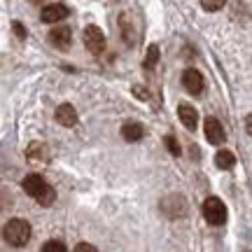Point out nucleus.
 Here are the masks:
<instances>
[{"label":"nucleus","mask_w":252,"mask_h":252,"mask_svg":"<svg viewBox=\"0 0 252 252\" xmlns=\"http://www.w3.org/2000/svg\"><path fill=\"white\" fill-rule=\"evenodd\" d=\"M178 117H180V122L185 126H187L189 131H194L198 124V112L194 105H189V103H180L178 105Z\"/></svg>","instance_id":"nucleus-11"},{"label":"nucleus","mask_w":252,"mask_h":252,"mask_svg":"<svg viewBox=\"0 0 252 252\" xmlns=\"http://www.w3.org/2000/svg\"><path fill=\"white\" fill-rule=\"evenodd\" d=\"M12 28H14V31H17V35L21 37V40H24V37H26V31H24V26H21V24H19V21H17V24H14V26H12Z\"/></svg>","instance_id":"nucleus-21"},{"label":"nucleus","mask_w":252,"mask_h":252,"mask_svg":"<svg viewBox=\"0 0 252 252\" xmlns=\"http://www.w3.org/2000/svg\"><path fill=\"white\" fill-rule=\"evenodd\" d=\"M203 131H206V138H208V143L210 145H222L224 143V128H222V124H220V119L215 117H208L206 119V124H203Z\"/></svg>","instance_id":"nucleus-7"},{"label":"nucleus","mask_w":252,"mask_h":252,"mask_svg":"<svg viewBox=\"0 0 252 252\" xmlns=\"http://www.w3.org/2000/svg\"><path fill=\"white\" fill-rule=\"evenodd\" d=\"M119 28H122V40H124L126 45H135L138 33H135V26L128 14H122V17H119Z\"/></svg>","instance_id":"nucleus-12"},{"label":"nucleus","mask_w":252,"mask_h":252,"mask_svg":"<svg viewBox=\"0 0 252 252\" xmlns=\"http://www.w3.org/2000/svg\"><path fill=\"white\" fill-rule=\"evenodd\" d=\"M72 252H98L94 245H89V243H80V245H75V250Z\"/></svg>","instance_id":"nucleus-20"},{"label":"nucleus","mask_w":252,"mask_h":252,"mask_svg":"<svg viewBox=\"0 0 252 252\" xmlns=\"http://www.w3.org/2000/svg\"><path fill=\"white\" fill-rule=\"evenodd\" d=\"M166 147H168V152L173 154V157H180V145H178V140L173 138V135H166Z\"/></svg>","instance_id":"nucleus-19"},{"label":"nucleus","mask_w":252,"mask_h":252,"mask_svg":"<svg viewBox=\"0 0 252 252\" xmlns=\"http://www.w3.org/2000/svg\"><path fill=\"white\" fill-rule=\"evenodd\" d=\"M28 2H33V5H42L45 0H28Z\"/></svg>","instance_id":"nucleus-24"},{"label":"nucleus","mask_w":252,"mask_h":252,"mask_svg":"<svg viewBox=\"0 0 252 252\" xmlns=\"http://www.w3.org/2000/svg\"><path fill=\"white\" fill-rule=\"evenodd\" d=\"M84 47L89 49L94 56H98L105 49V35L98 26H87L84 28Z\"/></svg>","instance_id":"nucleus-4"},{"label":"nucleus","mask_w":252,"mask_h":252,"mask_svg":"<svg viewBox=\"0 0 252 252\" xmlns=\"http://www.w3.org/2000/svg\"><path fill=\"white\" fill-rule=\"evenodd\" d=\"M157 61H159V47H157V45H150V49H147V56H145V61H143V68H145V70H152L154 65H157Z\"/></svg>","instance_id":"nucleus-16"},{"label":"nucleus","mask_w":252,"mask_h":252,"mask_svg":"<svg viewBox=\"0 0 252 252\" xmlns=\"http://www.w3.org/2000/svg\"><path fill=\"white\" fill-rule=\"evenodd\" d=\"M161 210L163 215H168L171 220H178V217H182L187 213V201L180 194H171V196H166L161 201Z\"/></svg>","instance_id":"nucleus-5"},{"label":"nucleus","mask_w":252,"mask_h":252,"mask_svg":"<svg viewBox=\"0 0 252 252\" xmlns=\"http://www.w3.org/2000/svg\"><path fill=\"white\" fill-rule=\"evenodd\" d=\"M203 217H206L208 224L222 226L226 222V206L217 196H208L203 201Z\"/></svg>","instance_id":"nucleus-3"},{"label":"nucleus","mask_w":252,"mask_h":252,"mask_svg":"<svg viewBox=\"0 0 252 252\" xmlns=\"http://www.w3.org/2000/svg\"><path fill=\"white\" fill-rule=\"evenodd\" d=\"M201 5L208 12H217V9H222L226 5V0H201Z\"/></svg>","instance_id":"nucleus-18"},{"label":"nucleus","mask_w":252,"mask_h":252,"mask_svg":"<svg viewBox=\"0 0 252 252\" xmlns=\"http://www.w3.org/2000/svg\"><path fill=\"white\" fill-rule=\"evenodd\" d=\"M215 163H217V168H222V171L234 168V163H236L234 152H229V150H220V152L215 154Z\"/></svg>","instance_id":"nucleus-15"},{"label":"nucleus","mask_w":252,"mask_h":252,"mask_svg":"<svg viewBox=\"0 0 252 252\" xmlns=\"http://www.w3.org/2000/svg\"><path fill=\"white\" fill-rule=\"evenodd\" d=\"M40 252H68V248H65V243H61V241H47Z\"/></svg>","instance_id":"nucleus-17"},{"label":"nucleus","mask_w":252,"mask_h":252,"mask_svg":"<svg viewBox=\"0 0 252 252\" xmlns=\"http://www.w3.org/2000/svg\"><path fill=\"white\" fill-rule=\"evenodd\" d=\"M2 238L9 245H14V248H24L31 241V224L26 220H21V217H14V220H9L7 224L2 226Z\"/></svg>","instance_id":"nucleus-2"},{"label":"nucleus","mask_w":252,"mask_h":252,"mask_svg":"<svg viewBox=\"0 0 252 252\" xmlns=\"http://www.w3.org/2000/svg\"><path fill=\"white\" fill-rule=\"evenodd\" d=\"M245 131H248V133L252 135V112L248 115V117H245Z\"/></svg>","instance_id":"nucleus-23"},{"label":"nucleus","mask_w":252,"mask_h":252,"mask_svg":"<svg viewBox=\"0 0 252 252\" xmlns=\"http://www.w3.org/2000/svg\"><path fill=\"white\" fill-rule=\"evenodd\" d=\"M182 84H185V89H187L191 96H198V94L203 91V77H201V72L194 70V68H187V70L182 72Z\"/></svg>","instance_id":"nucleus-8"},{"label":"nucleus","mask_w":252,"mask_h":252,"mask_svg":"<svg viewBox=\"0 0 252 252\" xmlns=\"http://www.w3.org/2000/svg\"><path fill=\"white\" fill-rule=\"evenodd\" d=\"M26 157H28V161L31 163H45L47 159H49V152H47V147L42 143H33L31 147H28Z\"/></svg>","instance_id":"nucleus-14"},{"label":"nucleus","mask_w":252,"mask_h":252,"mask_svg":"<svg viewBox=\"0 0 252 252\" xmlns=\"http://www.w3.org/2000/svg\"><path fill=\"white\" fill-rule=\"evenodd\" d=\"M56 122L61 126H65V128H70V126L77 124V110L72 108L70 103H63V105H59L56 108Z\"/></svg>","instance_id":"nucleus-9"},{"label":"nucleus","mask_w":252,"mask_h":252,"mask_svg":"<svg viewBox=\"0 0 252 252\" xmlns=\"http://www.w3.org/2000/svg\"><path fill=\"white\" fill-rule=\"evenodd\" d=\"M24 191H26L28 196H33L40 203V206H52L56 201V191L52 189V185H47V180L42 175H37V173H31L24 178Z\"/></svg>","instance_id":"nucleus-1"},{"label":"nucleus","mask_w":252,"mask_h":252,"mask_svg":"<svg viewBox=\"0 0 252 252\" xmlns=\"http://www.w3.org/2000/svg\"><path fill=\"white\" fill-rule=\"evenodd\" d=\"M133 94L138 98H147V91H143V87H133Z\"/></svg>","instance_id":"nucleus-22"},{"label":"nucleus","mask_w":252,"mask_h":252,"mask_svg":"<svg viewBox=\"0 0 252 252\" xmlns=\"http://www.w3.org/2000/svg\"><path fill=\"white\" fill-rule=\"evenodd\" d=\"M68 14H70V9L65 7L63 2H52V5H47V7L40 12V19H42L45 24H56V21H63Z\"/></svg>","instance_id":"nucleus-6"},{"label":"nucleus","mask_w":252,"mask_h":252,"mask_svg":"<svg viewBox=\"0 0 252 252\" xmlns=\"http://www.w3.org/2000/svg\"><path fill=\"white\" fill-rule=\"evenodd\" d=\"M49 42L59 49H68L72 45V33L70 28L65 26H59V28H52V33H49Z\"/></svg>","instance_id":"nucleus-10"},{"label":"nucleus","mask_w":252,"mask_h":252,"mask_svg":"<svg viewBox=\"0 0 252 252\" xmlns=\"http://www.w3.org/2000/svg\"><path fill=\"white\" fill-rule=\"evenodd\" d=\"M143 135H145V128L138 124V122H126V124L122 126V138L128 140V143H138Z\"/></svg>","instance_id":"nucleus-13"}]
</instances>
